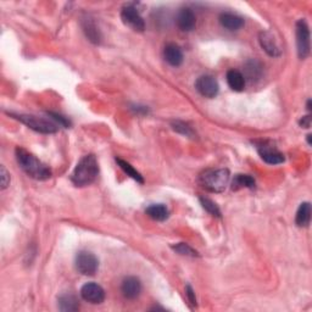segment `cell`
Here are the masks:
<instances>
[{
    "mask_svg": "<svg viewBox=\"0 0 312 312\" xmlns=\"http://www.w3.org/2000/svg\"><path fill=\"white\" fill-rule=\"evenodd\" d=\"M16 160H17L20 167L27 173V176L38 181H46L52 177V171L50 168L44 165L42 161L31 152L22 148L16 149Z\"/></svg>",
    "mask_w": 312,
    "mask_h": 312,
    "instance_id": "obj_1",
    "label": "cell"
},
{
    "mask_svg": "<svg viewBox=\"0 0 312 312\" xmlns=\"http://www.w3.org/2000/svg\"><path fill=\"white\" fill-rule=\"evenodd\" d=\"M98 173H99V165L97 158L92 154L85 155L79 160L77 166L73 170L71 181L76 187H85L94 182Z\"/></svg>",
    "mask_w": 312,
    "mask_h": 312,
    "instance_id": "obj_2",
    "label": "cell"
},
{
    "mask_svg": "<svg viewBox=\"0 0 312 312\" xmlns=\"http://www.w3.org/2000/svg\"><path fill=\"white\" fill-rule=\"evenodd\" d=\"M229 171L226 168L218 170H208L200 176L199 182L203 188L211 193H222L227 188L229 183Z\"/></svg>",
    "mask_w": 312,
    "mask_h": 312,
    "instance_id": "obj_3",
    "label": "cell"
},
{
    "mask_svg": "<svg viewBox=\"0 0 312 312\" xmlns=\"http://www.w3.org/2000/svg\"><path fill=\"white\" fill-rule=\"evenodd\" d=\"M11 116L14 119L18 120L20 122L26 125L28 128L36 130V132L44 133V135H50V133H55L57 130L56 123H54L53 121L44 119V117H38L33 116V115H15L11 114Z\"/></svg>",
    "mask_w": 312,
    "mask_h": 312,
    "instance_id": "obj_4",
    "label": "cell"
},
{
    "mask_svg": "<svg viewBox=\"0 0 312 312\" xmlns=\"http://www.w3.org/2000/svg\"><path fill=\"white\" fill-rule=\"evenodd\" d=\"M76 269L83 276H94L99 269V260L91 251H79L76 256Z\"/></svg>",
    "mask_w": 312,
    "mask_h": 312,
    "instance_id": "obj_5",
    "label": "cell"
},
{
    "mask_svg": "<svg viewBox=\"0 0 312 312\" xmlns=\"http://www.w3.org/2000/svg\"><path fill=\"white\" fill-rule=\"evenodd\" d=\"M297 48L298 55L300 59H306L310 55V30L305 20H299L297 22Z\"/></svg>",
    "mask_w": 312,
    "mask_h": 312,
    "instance_id": "obj_6",
    "label": "cell"
},
{
    "mask_svg": "<svg viewBox=\"0 0 312 312\" xmlns=\"http://www.w3.org/2000/svg\"><path fill=\"white\" fill-rule=\"evenodd\" d=\"M121 20L123 24L136 32H143L145 30V22L138 9L133 5H125L121 10Z\"/></svg>",
    "mask_w": 312,
    "mask_h": 312,
    "instance_id": "obj_7",
    "label": "cell"
},
{
    "mask_svg": "<svg viewBox=\"0 0 312 312\" xmlns=\"http://www.w3.org/2000/svg\"><path fill=\"white\" fill-rule=\"evenodd\" d=\"M195 88H196V91H198L199 93L203 95V97L210 98V99H211V98H215L216 95L218 94V91H219L218 82L216 81L215 77H212V76H209V75L202 76V77H199L198 79H196Z\"/></svg>",
    "mask_w": 312,
    "mask_h": 312,
    "instance_id": "obj_8",
    "label": "cell"
},
{
    "mask_svg": "<svg viewBox=\"0 0 312 312\" xmlns=\"http://www.w3.org/2000/svg\"><path fill=\"white\" fill-rule=\"evenodd\" d=\"M81 297L83 300L91 304L98 305L101 304L105 299V291L103 286L94 282L85 283V284L81 288Z\"/></svg>",
    "mask_w": 312,
    "mask_h": 312,
    "instance_id": "obj_9",
    "label": "cell"
},
{
    "mask_svg": "<svg viewBox=\"0 0 312 312\" xmlns=\"http://www.w3.org/2000/svg\"><path fill=\"white\" fill-rule=\"evenodd\" d=\"M121 292H122L123 297L129 300L137 299L139 297L142 292V283L137 277H127L123 279L122 285H121Z\"/></svg>",
    "mask_w": 312,
    "mask_h": 312,
    "instance_id": "obj_10",
    "label": "cell"
},
{
    "mask_svg": "<svg viewBox=\"0 0 312 312\" xmlns=\"http://www.w3.org/2000/svg\"><path fill=\"white\" fill-rule=\"evenodd\" d=\"M177 26L181 31L183 32H190L193 31L196 26V17L195 14L188 8L181 9L177 15Z\"/></svg>",
    "mask_w": 312,
    "mask_h": 312,
    "instance_id": "obj_11",
    "label": "cell"
},
{
    "mask_svg": "<svg viewBox=\"0 0 312 312\" xmlns=\"http://www.w3.org/2000/svg\"><path fill=\"white\" fill-rule=\"evenodd\" d=\"M260 44L262 47V49L269 54L270 56H279L281 55V49H279L278 43L273 37V34L269 31L261 32L260 33Z\"/></svg>",
    "mask_w": 312,
    "mask_h": 312,
    "instance_id": "obj_12",
    "label": "cell"
},
{
    "mask_svg": "<svg viewBox=\"0 0 312 312\" xmlns=\"http://www.w3.org/2000/svg\"><path fill=\"white\" fill-rule=\"evenodd\" d=\"M257 150H259L261 159H262L266 164L279 165L283 164L285 160L284 155H283L282 152H279L278 150H276V149L273 148H270V146L267 145H259L257 146Z\"/></svg>",
    "mask_w": 312,
    "mask_h": 312,
    "instance_id": "obj_13",
    "label": "cell"
},
{
    "mask_svg": "<svg viewBox=\"0 0 312 312\" xmlns=\"http://www.w3.org/2000/svg\"><path fill=\"white\" fill-rule=\"evenodd\" d=\"M164 57L171 66L177 68V66L182 65L183 62V52L181 49V47L177 46V44H167L164 49Z\"/></svg>",
    "mask_w": 312,
    "mask_h": 312,
    "instance_id": "obj_14",
    "label": "cell"
},
{
    "mask_svg": "<svg viewBox=\"0 0 312 312\" xmlns=\"http://www.w3.org/2000/svg\"><path fill=\"white\" fill-rule=\"evenodd\" d=\"M219 22L225 28H227L228 31H237L239 28L243 27L244 20L240 16L231 14V12H224L219 16Z\"/></svg>",
    "mask_w": 312,
    "mask_h": 312,
    "instance_id": "obj_15",
    "label": "cell"
},
{
    "mask_svg": "<svg viewBox=\"0 0 312 312\" xmlns=\"http://www.w3.org/2000/svg\"><path fill=\"white\" fill-rule=\"evenodd\" d=\"M145 213L150 218L155 219V221H159V222L166 221V219L168 218V216H170L168 209L164 205V204H152V205L146 208Z\"/></svg>",
    "mask_w": 312,
    "mask_h": 312,
    "instance_id": "obj_16",
    "label": "cell"
},
{
    "mask_svg": "<svg viewBox=\"0 0 312 312\" xmlns=\"http://www.w3.org/2000/svg\"><path fill=\"white\" fill-rule=\"evenodd\" d=\"M227 83L234 92H241L245 87L244 75L237 70H229L227 72Z\"/></svg>",
    "mask_w": 312,
    "mask_h": 312,
    "instance_id": "obj_17",
    "label": "cell"
},
{
    "mask_svg": "<svg viewBox=\"0 0 312 312\" xmlns=\"http://www.w3.org/2000/svg\"><path fill=\"white\" fill-rule=\"evenodd\" d=\"M311 221V205L310 203H302L299 206L297 216H295V224L299 227H307Z\"/></svg>",
    "mask_w": 312,
    "mask_h": 312,
    "instance_id": "obj_18",
    "label": "cell"
},
{
    "mask_svg": "<svg viewBox=\"0 0 312 312\" xmlns=\"http://www.w3.org/2000/svg\"><path fill=\"white\" fill-rule=\"evenodd\" d=\"M57 302H59V308L63 312H73L79 308L78 299L73 294H70V293L69 294H62Z\"/></svg>",
    "mask_w": 312,
    "mask_h": 312,
    "instance_id": "obj_19",
    "label": "cell"
},
{
    "mask_svg": "<svg viewBox=\"0 0 312 312\" xmlns=\"http://www.w3.org/2000/svg\"><path fill=\"white\" fill-rule=\"evenodd\" d=\"M83 31L85 33V36L88 37V39L91 40L92 43L94 44H99L101 42V36L100 32L98 30V27L95 26V24L91 18H84L83 20Z\"/></svg>",
    "mask_w": 312,
    "mask_h": 312,
    "instance_id": "obj_20",
    "label": "cell"
},
{
    "mask_svg": "<svg viewBox=\"0 0 312 312\" xmlns=\"http://www.w3.org/2000/svg\"><path fill=\"white\" fill-rule=\"evenodd\" d=\"M241 188H255V180L249 174H237L232 182V189L238 190Z\"/></svg>",
    "mask_w": 312,
    "mask_h": 312,
    "instance_id": "obj_21",
    "label": "cell"
},
{
    "mask_svg": "<svg viewBox=\"0 0 312 312\" xmlns=\"http://www.w3.org/2000/svg\"><path fill=\"white\" fill-rule=\"evenodd\" d=\"M244 71L245 76H247L250 81H254V79L260 78L261 73H262V66H261V63L256 61V60H249V61L245 63Z\"/></svg>",
    "mask_w": 312,
    "mask_h": 312,
    "instance_id": "obj_22",
    "label": "cell"
},
{
    "mask_svg": "<svg viewBox=\"0 0 312 312\" xmlns=\"http://www.w3.org/2000/svg\"><path fill=\"white\" fill-rule=\"evenodd\" d=\"M116 161H117V164H119V166L126 172L127 176L132 177L133 180L137 181L138 183H144V178H143V176L141 173H139L138 171L135 170V167H133L132 165L128 164V162L122 160V159H120V158L116 159Z\"/></svg>",
    "mask_w": 312,
    "mask_h": 312,
    "instance_id": "obj_23",
    "label": "cell"
},
{
    "mask_svg": "<svg viewBox=\"0 0 312 312\" xmlns=\"http://www.w3.org/2000/svg\"><path fill=\"white\" fill-rule=\"evenodd\" d=\"M172 128L176 130L177 133H180V135L190 137V138H194V136H195L192 127L186 122H182V121H173L172 122Z\"/></svg>",
    "mask_w": 312,
    "mask_h": 312,
    "instance_id": "obj_24",
    "label": "cell"
},
{
    "mask_svg": "<svg viewBox=\"0 0 312 312\" xmlns=\"http://www.w3.org/2000/svg\"><path fill=\"white\" fill-rule=\"evenodd\" d=\"M172 249L176 251V253L180 254V255H183V256H190V257L199 256L198 251L194 250L190 245H188L186 243H178L176 245H172Z\"/></svg>",
    "mask_w": 312,
    "mask_h": 312,
    "instance_id": "obj_25",
    "label": "cell"
},
{
    "mask_svg": "<svg viewBox=\"0 0 312 312\" xmlns=\"http://www.w3.org/2000/svg\"><path fill=\"white\" fill-rule=\"evenodd\" d=\"M199 200H200V204H202L203 208L205 209L209 213H211L212 216H216V217H219V216H221V211H219L218 206L216 205L212 200H210L208 198H200Z\"/></svg>",
    "mask_w": 312,
    "mask_h": 312,
    "instance_id": "obj_26",
    "label": "cell"
},
{
    "mask_svg": "<svg viewBox=\"0 0 312 312\" xmlns=\"http://www.w3.org/2000/svg\"><path fill=\"white\" fill-rule=\"evenodd\" d=\"M48 115H49V116L52 117L53 120H55L56 122H59L60 126H63V127L71 126V122H70V120L66 119L65 116H62V115L56 114V113H48Z\"/></svg>",
    "mask_w": 312,
    "mask_h": 312,
    "instance_id": "obj_27",
    "label": "cell"
},
{
    "mask_svg": "<svg viewBox=\"0 0 312 312\" xmlns=\"http://www.w3.org/2000/svg\"><path fill=\"white\" fill-rule=\"evenodd\" d=\"M9 183H10V176H9L8 171L5 170V167L2 166V188L3 189H5V188L9 186Z\"/></svg>",
    "mask_w": 312,
    "mask_h": 312,
    "instance_id": "obj_28",
    "label": "cell"
},
{
    "mask_svg": "<svg viewBox=\"0 0 312 312\" xmlns=\"http://www.w3.org/2000/svg\"><path fill=\"white\" fill-rule=\"evenodd\" d=\"M186 294H187L188 299H189L190 304H192L193 306H196V298H195V293H194L193 288H192V286H190V285H187V288H186Z\"/></svg>",
    "mask_w": 312,
    "mask_h": 312,
    "instance_id": "obj_29",
    "label": "cell"
},
{
    "mask_svg": "<svg viewBox=\"0 0 312 312\" xmlns=\"http://www.w3.org/2000/svg\"><path fill=\"white\" fill-rule=\"evenodd\" d=\"M300 126L302 127V128H310V126H311V117H310V115H307V116L302 117V119L300 120Z\"/></svg>",
    "mask_w": 312,
    "mask_h": 312,
    "instance_id": "obj_30",
    "label": "cell"
},
{
    "mask_svg": "<svg viewBox=\"0 0 312 312\" xmlns=\"http://www.w3.org/2000/svg\"><path fill=\"white\" fill-rule=\"evenodd\" d=\"M307 110H311V100L307 101Z\"/></svg>",
    "mask_w": 312,
    "mask_h": 312,
    "instance_id": "obj_31",
    "label": "cell"
},
{
    "mask_svg": "<svg viewBox=\"0 0 312 312\" xmlns=\"http://www.w3.org/2000/svg\"><path fill=\"white\" fill-rule=\"evenodd\" d=\"M307 143L308 144H311V135L307 136Z\"/></svg>",
    "mask_w": 312,
    "mask_h": 312,
    "instance_id": "obj_32",
    "label": "cell"
}]
</instances>
